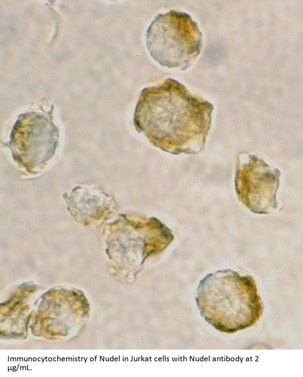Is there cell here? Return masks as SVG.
I'll return each mask as SVG.
<instances>
[{
	"instance_id": "cell-3",
	"label": "cell",
	"mask_w": 303,
	"mask_h": 377,
	"mask_svg": "<svg viewBox=\"0 0 303 377\" xmlns=\"http://www.w3.org/2000/svg\"><path fill=\"white\" fill-rule=\"evenodd\" d=\"M49 114L29 112L16 120L8 143L14 159L28 171H35L54 155L58 131Z\"/></svg>"
},
{
	"instance_id": "cell-1",
	"label": "cell",
	"mask_w": 303,
	"mask_h": 377,
	"mask_svg": "<svg viewBox=\"0 0 303 377\" xmlns=\"http://www.w3.org/2000/svg\"><path fill=\"white\" fill-rule=\"evenodd\" d=\"M209 110L206 101L180 82L168 78L142 90L133 124L154 147L173 155L193 154L204 143Z\"/></svg>"
},
{
	"instance_id": "cell-4",
	"label": "cell",
	"mask_w": 303,
	"mask_h": 377,
	"mask_svg": "<svg viewBox=\"0 0 303 377\" xmlns=\"http://www.w3.org/2000/svg\"><path fill=\"white\" fill-rule=\"evenodd\" d=\"M279 175L271 171H238L235 179L238 199L252 212L269 214L278 207Z\"/></svg>"
},
{
	"instance_id": "cell-2",
	"label": "cell",
	"mask_w": 303,
	"mask_h": 377,
	"mask_svg": "<svg viewBox=\"0 0 303 377\" xmlns=\"http://www.w3.org/2000/svg\"><path fill=\"white\" fill-rule=\"evenodd\" d=\"M146 43L151 56L160 65L185 71L200 52L201 34L190 15L171 10L152 21Z\"/></svg>"
}]
</instances>
